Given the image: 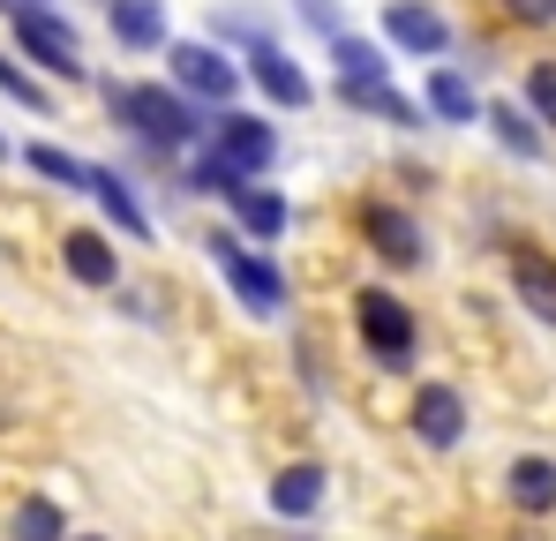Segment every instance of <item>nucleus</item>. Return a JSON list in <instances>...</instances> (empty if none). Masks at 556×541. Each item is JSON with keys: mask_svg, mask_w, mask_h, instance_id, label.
<instances>
[{"mask_svg": "<svg viewBox=\"0 0 556 541\" xmlns=\"http://www.w3.org/2000/svg\"><path fill=\"white\" fill-rule=\"evenodd\" d=\"M113 105H121V121H128L136 136H151V143H188V136L203 128L181 90H159V84H121Z\"/></svg>", "mask_w": 556, "mask_h": 541, "instance_id": "1", "label": "nucleus"}, {"mask_svg": "<svg viewBox=\"0 0 556 541\" xmlns=\"http://www.w3.org/2000/svg\"><path fill=\"white\" fill-rule=\"evenodd\" d=\"M8 23H15V46H23L38 68H53V76H68V84L84 76V46H76V30H68L61 15H46L38 0H15Z\"/></svg>", "mask_w": 556, "mask_h": 541, "instance_id": "2", "label": "nucleus"}, {"mask_svg": "<svg viewBox=\"0 0 556 541\" xmlns=\"http://www.w3.org/2000/svg\"><path fill=\"white\" fill-rule=\"evenodd\" d=\"M203 241H211V256H218V270H226V286H233L256 316H278V309H286V278H278L264 256H249L233 234H203Z\"/></svg>", "mask_w": 556, "mask_h": 541, "instance_id": "3", "label": "nucleus"}, {"mask_svg": "<svg viewBox=\"0 0 556 541\" xmlns=\"http://www.w3.org/2000/svg\"><path fill=\"white\" fill-rule=\"evenodd\" d=\"M354 316H362V339H369V354L383 361V368H406V361H414V316H406L399 293L369 286V293L354 301Z\"/></svg>", "mask_w": 556, "mask_h": 541, "instance_id": "4", "label": "nucleus"}, {"mask_svg": "<svg viewBox=\"0 0 556 541\" xmlns=\"http://www.w3.org/2000/svg\"><path fill=\"white\" fill-rule=\"evenodd\" d=\"M174 84H181L188 98H218V105H226V98L241 90V68H233L218 46H174Z\"/></svg>", "mask_w": 556, "mask_h": 541, "instance_id": "5", "label": "nucleus"}, {"mask_svg": "<svg viewBox=\"0 0 556 541\" xmlns=\"http://www.w3.org/2000/svg\"><path fill=\"white\" fill-rule=\"evenodd\" d=\"M362 234H369V249L383 264H421V226L399 211V203H362Z\"/></svg>", "mask_w": 556, "mask_h": 541, "instance_id": "6", "label": "nucleus"}, {"mask_svg": "<svg viewBox=\"0 0 556 541\" xmlns=\"http://www.w3.org/2000/svg\"><path fill=\"white\" fill-rule=\"evenodd\" d=\"M383 30H391V46H406V53H421V61H437V53L452 46L444 15L421 8V0H391V8H383Z\"/></svg>", "mask_w": 556, "mask_h": 541, "instance_id": "7", "label": "nucleus"}, {"mask_svg": "<svg viewBox=\"0 0 556 541\" xmlns=\"http://www.w3.org/2000/svg\"><path fill=\"white\" fill-rule=\"evenodd\" d=\"M414 437L429 451H452L466 437V399L452 391V383H429L421 399H414Z\"/></svg>", "mask_w": 556, "mask_h": 541, "instance_id": "8", "label": "nucleus"}, {"mask_svg": "<svg viewBox=\"0 0 556 541\" xmlns=\"http://www.w3.org/2000/svg\"><path fill=\"white\" fill-rule=\"evenodd\" d=\"M218 151H226L241 174H264L271 151H278V136L264 128V121H249V113H226V121H218Z\"/></svg>", "mask_w": 556, "mask_h": 541, "instance_id": "9", "label": "nucleus"}, {"mask_svg": "<svg viewBox=\"0 0 556 541\" xmlns=\"http://www.w3.org/2000/svg\"><path fill=\"white\" fill-rule=\"evenodd\" d=\"M61 264H68V278H84V286H113V278H121L113 241H105V234H91V226H76V234L61 241Z\"/></svg>", "mask_w": 556, "mask_h": 541, "instance_id": "10", "label": "nucleus"}, {"mask_svg": "<svg viewBox=\"0 0 556 541\" xmlns=\"http://www.w3.org/2000/svg\"><path fill=\"white\" fill-rule=\"evenodd\" d=\"M249 76L271 90L278 105H308V98H316V90H308V76H301V68H293L278 46H256V53H249Z\"/></svg>", "mask_w": 556, "mask_h": 541, "instance_id": "11", "label": "nucleus"}, {"mask_svg": "<svg viewBox=\"0 0 556 541\" xmlns=\"http://www.w3.org/2000/svg\"><path fill=\"white\" fill-rule=\"evenodd\" d=\"M511 286H519V301H527L542 324H556V264H549V256L519 249V256H511Z\"/></svg>", "mask_w": 556, "mask_h": 541, "instance_id": "12", "label": "nucleus"}, {"mask_svg": "<svg viewBox=\"0 0 556 541\" xmlns=\"http://www.w3.org/2000/svg\"><path fill=\"white\" fill-rule=\"evenodd\" d=\"M113 38L121 46H166V8L159 0H113Z\"/></svg>", "mask_w": 556, "mask_h": 541, "instance_id": "13", "label": "nucleus"}, {"mask_svg": "<svg viewBox=\"0 0 556 541\" xmlns=\"http://www.w3.org/2000/svg\"><path fill=\"white\" fill-rule=\"evenodd\" d=\"M324 504V466H286L271 481V512H286V519H308Z\"/></svg>", "mask_w": 556, "mask_h": 541, "instance_id": "14", "label": "nucleus"}, {"mask_svg": "<svg viewBox=\"0 0 556 541\" xmlns=\"http://www.w3.org/2000/svg\"><path fill=\"white\" fill-rule=\"evenodd\" d=\"M91 196L105 203V218H113V226H128L136 241H151V218H143V203H136V196L121 188V174H105V166H91Z\"/></svg>", "mask_w": 556, "mask_h": 541, "instance_id": "15", "label": "nucleus"}, {"mask_svg": "<svg viewBox=\"0 0 556 541\" xmlns=\"http://www.w3.org/2000/svg\"><path fill=\"white\" fill-rule=\"evenodd\" d=\"M8 541H68V519L53 496H23L15 519H8Z\"/></svg>", "mask_w": 556, "mask_h": 541, "instance_id": "16", "label": "nucleus"}, {"mask_svg": "<svg viewBox=\"0 0 556 541\" xmlns=\"http://www.w3.org/2000/svg\"><path fill=\"white\" fill-rule=\"evenodd\" d=\"M511 504L519 512H556V466L549 458H519L511 466Z\"/></svg>", "mask_w": 556, "mask_h": 541, "instance_id": "17", "label": "nucleus"}, {"mask_svg": "<svg viewBox=\"0 0 556 541\" xmlns=\"http://www.w3.org/2000/svg\"><path fill=\"white\" fill-rule=\"evenodd\" d=\"M226 203H233V211H241V226H249V234H256V241H271L278 226H286V203H278L271 188H249V180H241V188H233V196H226Z\"/></svg>", "mask_w": 556, "mask_h": 541, "instance_id": "18", "label": "nucleus"}, {"mask_svg": "<svg viewBox=\"0 0 556 541\" xmlns=\"http://www.w3.org/2000/svg\"><path fill=\"white\" fill-rule=\"evenodd\" d=\"M429 105H437L444 121H473V90H466V76H452V68H429Z\"/></svg>", "mask_w": 556, "mask_h": 541, "instance_id": "19", "label": "nucleus"}, {"mask_svg": "<svg viewBox=\"0 0 556 541\" xmlns=\"http://www.w3.org/2000/svg\"><path fill=\"white\" fill-rule=\"evenodd\" d=\"M331 61H339V68L354 76V84H383V68H391V61H383L376 46H362V38H346V30H339V46H331Z\"/></svg>", "mask_w": 556, "mask_h": 541, "instance_id": "20", "label": "nucleus"}, {"mask_svg": "<svg viewBox=\"0 0 556 541\" xmlns=\"http://www.w3.org/2000/svg\"><path fill=\"white\" fill-rule=\"evenodd\" d=\"M23 159H30V174L61 180V188H91V166H76V159H68V151H53V143H30Z\"/></svg>", "mask_w": 556, "mask_h": 541, "instance_id": "21", "label": "nucleus"}, {"mask_svg": "<svg viewBox=\"0 0 556 541\" xmlns=\"http://www.w3.org/2000/svg\"><path fill=\"white\" fill-rule=\"evenodd\" d=\"M489 121H496V136H504V143H511L519 159H534V151H542V128H534V121H527L519 105H489Z\"/></svg>", "mask_w": 556, "mask_h": 541, "instance_id": "22", "label": "nucleus"}, {"mask_svg": "<svg viewBox=\"0 0 556 541\" xmlns=\"http://www.w3.org/2000/svg\"><path fill=\"white\" fill-rule=\"evenodd\" d=\"M241 166H233V159H226V151H218V159H195V166H188V188H203V196H233V188H241Z\"/></svg>", "mask_w": 556, "mask_h": 541, "instance_id": "23", "label": "nucleus"}, {"mask_svg": "<svg viewBox=\"0 0 556 541\" xmlns=\"http://www.w3.org/2000/svg\"><path fill=\"white\" fill-rule=\"evenodd\" d=\"M346 105H369V113H383V121L414 128V105H406V98H391L383 84H354V76H346Z\"/></svg>", "mask_w": 556, "mask_h": 541, "instance_id": "24", "label": "nucleus"}, {"mask_svg": "<svg viewBox=\"0 0 556 541\" xmlns=\"http://www.w3.org/2000/svg\"><path fill=\"white\" fill-rule=\"evenodd\" d=\"M527 105H534V121L556 128V61H534L527 68Z\"/></svg>", "mask_w": 556, "mask_h": 541, "instance_id": "25", "label": "nucleus"}, {"mask_svg": "<svg viewBox=\"0 0 556 541\" xmlns=\"http://www.w3.org/2000/svg\"><path fill=\"white\" fill-rule=\"evenodd\" d=\"M0 90H8V98H15V105H30V113H46V90L30 84V76H23V68H15V61H0Z\"/></svg>", "mask_w": 556, "mask_h": 541, "instance_id": "26", "label": "nucleus"}, {"mask_svg": "<svg viewBox=\"0 0 556 541\" xmlns=\"http://www.w3.org/2000/svg\"><path fill=\"white\" fill-rule=\"evenodd\" d=\"M511 23H556V0H504Z\"/></svg>", "mask_w": 556, "mask_h": 541, "instance_id": "27", "label": "nucleus"}, {"mask_svg": "<svg viewBox=\"0 0 556 541\" xmlns=\"http://www.w3.org/2000/svg\"><path fill=\"white\" fill-rule=\"evenodd\" d=\"M0 8H15V0H0Z\"/></svg>", "mask_w": 556, "mask_h": 541, "instance_id": "28", "label": "nucleus"}, {"mask_svg": "<svg viewBox=\"0 0 556 541\" xmlns=\"http://www.w3.org/2000/svg\"><path fill=\"white\" fill-rule=\"evenodd\" d=\"M0 159H8V143H0Z\"/></svg>", "mask_w": 556, "mask_h": 541, "instance_id": "29", "label": "nucleus"}, {"mask_svg": "<svg viewBox=\"0 0 556 541\" xmlns=\"http://www.w3.org/2000/svg\"><path fill=\"white\" fill-rule=\"evenodd\" d=\"M84 541H98V534H84Z\"/></svg>", "mask_w": 556, "mask_h": 541, "instance_id": "30", "label": "nucleus"}]
</instances>
